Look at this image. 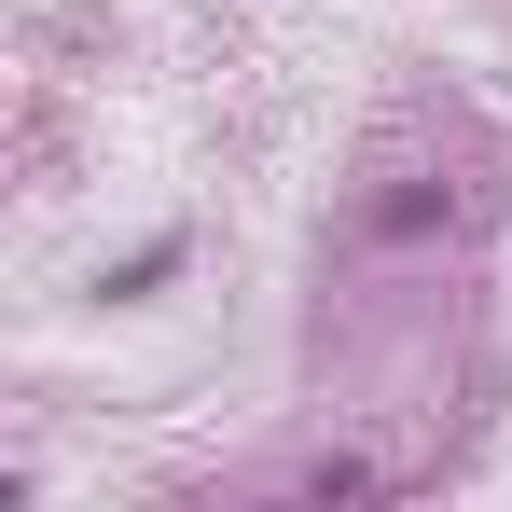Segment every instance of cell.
<instances>
[]
</instances>
